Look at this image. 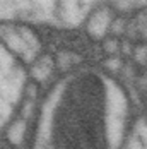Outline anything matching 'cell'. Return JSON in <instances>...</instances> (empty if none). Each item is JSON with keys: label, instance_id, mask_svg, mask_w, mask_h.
Segmentation results:
<instances>
[{"label": "cell", "instance_id": "1", "mask_svg": "<svg viewBox=\"0 0 147 149\" xmlns=\"http://www.w3.org/2000/svg\"><path fill=\"white\" fill-rule=\"evenodd\" d=\"M110 91L99 75L72 77L50 115V149H110Z\"/></svg>", "mask_w": 147, "mask_h": 149}]
</instances>
